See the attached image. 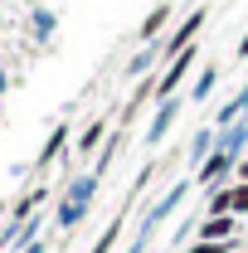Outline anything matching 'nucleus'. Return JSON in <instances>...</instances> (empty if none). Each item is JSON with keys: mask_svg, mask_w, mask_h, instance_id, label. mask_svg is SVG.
<instances>
[{"mask_svg": "<svg viewBox=\"0 0 248 253\" xmlns=\"http://www.w3.org/2000/svg\"><path fill=\"white\" fill-rule=\"evenodd\" d=\"M200 234H205V244H224V234H229V219H209Z\"/></svg>", "mask_w": 248, "mask_h": 253, "instance_id": "obj_1", "label": "nucleus"}, {"mask_svg": "<svg viewBox=\"0 0 248 253\" xmlns=\"http://www.w3.org/2000/svg\"><path fill=\"white\" fill-rule=\"evenodd\" d=\"M234 210H248V180H244L239 190H234Z\"/></svg>", "mask_w": 248, "mask_h": 253, "instance_id": "obj_2", "label": "nucleus"}, {"mask_svg": "<svg viewBox=\"0 0 248 253\" xmlns=\"http://www.w3.org/2000/svg\"><path fill=\"white\" fill-rule=\"evenodd\" d=\"M190 253H224V244H200V249H190Z\"/></svg>", "mask_w": 248, "mask_h": 253, "instance_id": "obj_3", "label": "nucleus"}, {"mask_svg": "<svg viewBox=\"0 0 248 253\" xmlns=\"http://www.w3.org/2000/svg\"><path fill=\"white\" fill-rule=\"evenodd\" d=\"M244 180H248V161H244Z\"/></svg>", "mask_w": 248, "mask_h": 253, "instance_id": "obj_4", "label": "nucleus"}]
</instances>
